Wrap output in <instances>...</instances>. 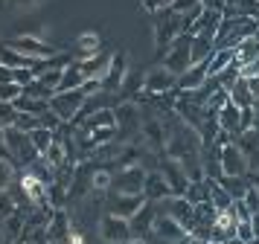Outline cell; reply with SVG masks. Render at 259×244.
<instances>
[{
	"mask_svg": "<svg viewBox=\"0 0 259 244\" xmlns=\"http://www.w3.org/2000/svg\"><path fill=\"white\" fill-rule=\"evenodd\" d=\"M26 215H29V207H21L18 212H12V215H6L3 218V241L6 244H18V238H21V232H24L26 227Z\"/></svg>",
	"mask_w": 259,
	"mask_h": 244,
	"instance_id": "cell-21",
	"label": "cell"
},
{
	"mask_svg": "<svg viewBox=\"0 0 259 244\" xmlns=\"http://www.w3.org/2000/svg\"><path fill=\"white\" fill-rule=\"evenodd\" d=\"M114 114H117V134L122 142H131V137L134 134H140V128H143V116L140 111H137V102H122L114 108Z\"/></svg>",
	"mask_w": 259,
	"mask_h": 244,
	"instance_id": "cell-7",
	"label": "cell"
},
{
	"mask_svg": "<svg viewBox=\"0 0 259 244\" xmlns=\"http://www.w3.org/2000/svg\"><path fill=\"white\" fill-rule=\"evenodd\" d=\"M47 244H61V241H47Z\"/></svg>",
	"mask_w": 259,
	"mask_h": 244,
	"instance_id": "cell-51",
	"label": "cell"
},
{
	"mask_svg": "<svg viewBox=\"0 0 259 244\" xmlns=\"http://www.w3.org/2000/svg\"><path fill=\"white\" fill-rule=\"evenodd\" d=\"M9 81H15V67L0 64V84H9Z\"/></svg>",
	"mask_w": 259,
	"mask_h": 244,
	"instance_id": "cell-44",
	"label": "cell"
},
{
	"mask_svg": "<svg viewBox=\"0 0 259 244\" xmlns=\"http://www.w3.org/2000/svg\"><path fill=\"white\" fill-rule=\"evenodd\" d=\"M233 61H236V50L233 46H219V50L207 58V76H222Z\"/></svg>",
	"mask_w": 259,
	"mask_h": 244,
	"instance_id": "cell-22",
	"label": "cell"
},
{
	"mask_svg": "<svg viewBox=\"0 0 259 244\" xmlns=\"http://www.w3.org/2000/svg\"><path fill=\"white\" fill-rule=\"evenodd\" d=\"M146 174H149V172L143 169L140 163H134V166H125V169H117L111 189H114L117 195H140L143 186H146Z\"/></svg>",
	"mask_w": 259,
	"mask_h": 244,
	"instance_id": "cell-5",
	"label": "cell"
},
{
	"mask_svg": "<svg viewBox=\"0 0 259 244\" xmlns=\"http://www.w3.org/2000/svg\"><path fill=\"white\" fill-rule=\"evenodd\" d=\"M250 224H253V232L259 235V212H253V215H250Z\"/></svg>",
	"mask_w": 259,
	"mask_h": 244,
	"instance_id": "cell-48",
	"label": "cell"
},
{
	"mask_svg": "<svg viewBox=\"0 0 259 244\" xmlns=\"http://www.w3.org/2000/svg\"><path fill=\"white\" fill-rule=\"evenodd\" d=\"M152 232L160 238L163 244H184L189 238V232L178 224L169 212H157L154 215V224H152Z\"/></svg>",
	"mask_w": 259,
	"mask_h": 244,
	"instance_id": "cell-10",
	"label": "cell"
},
{
	"mask_svg": "<svg viewBox=\"0 0 259 244\" xmlns=\"http://www.w3.org/2000/svg\"><path fill=\"white\" fill-rule=\"evenodd\" d=\"M26 244H38V241H26Z\"/></svg>",
	"mask_w": 259,
	"mask_h": 244,
	"instance_id": "cell-52",
	"label": "cell"
},
{
	"mask_svg": "<svg viewBox=\"0 0 259 244\" xmlns=\"http://www.w3.org/2000/svg\"><path fill=\"white\" fill-rule=\"evenodd\" d=\"M84 84V76H82V67H79V61L73 58L70 64L64 67V73H61V84L59 90H76V87H82ZM56 90V93H59Z\"/></svg>",
	"mask_w": 259,
	"mask_h": 244,
	"instance_id": "cell-29",
	"label": "cell"
},
{
	"mask_svg": "<svg viewBox=\"0 0 259 244\" xmlns=\"http://www.w3.org/2000/svg\"><path fill=\"white\" fill-rule=\"evenodd\" d=\"M64 244H84V232L79 230V227H73L70 235H67V241H64Z\"/></svg>",
	"mask_w": 259,
	"mask_h": 244,
	"instance_id": "cell-45",
	"label": "cell"
},
{
	"mask_svg": "<svg viewBox=\"0 0 259 244\" xmlns=\"http://www.w3.org/2000/svg\"><path fill=\"white\" fill-rule=\"evenodd\" d=\"M6 46H12L15 53H21L26 58H35V61H44V58H53L56 56V50L50 44H44L38 35H15L12 41H6Z\"/></svg>",
	"mask_w": 259,
	"mask_h": 244,
	"instance_id": "cell-9",
	"label": "cell"
},
{
	"mask_svg": "<svg viewBox=\"0 0 259 244\" xmlns=\"http://www.w3.org/2000/svg\"><path fill=\"white\" fill-rule=\"evenodd\" d=\"M12 177H15V166L9 160H3V157H0V192H3V189H9Z\"/></svg>",
	"mask_w": 259,
	"mask_h": 244,
	"instance_id": "cell-41",
	"label": "cell"
},
{
	"mask_svg": "<svg viewBox=\"0 0 259 244\" xmlns=\"http://www.w3.org/2000/svg\"><path fill=\"white\" fill-rule=\"evenodd\" d=\"M178 35H181V15H175L166 6L163 12L154 15V46H157V53H166Z\"/></svg>",
	"mask_w": 259,
	"mask_h": 244,
	"instance_id": "cell-3",
	"label": "cell"
},
{
	"mask_svg": "<svg viewBox=\"0 0 259 244\" xmlns=\"http://www.w3.org/2000/svg\"><path fill=\"white\" fill-rule=\"evenodd\" d=\"M207 79H210V76H207V61L192 64L187 73H181V76H178V87H175V90L178 93H192V90H198Z\"/></svg>",
	"mask_w": 259,
	"mask_h": 244,
	"instance_id": "cell-20",
	"label": "cell"
},
{
	"mask_svg": "<svg viewBox=\"0 0 259 244\" xmlns=\"http://www.w3.org/2000/svg\"><path fill=\"white\" fill-rule=\"evenodd\" d=\"M224 15H230V18H256L259 0H224Z\"/></svg>",
	"mask_w": 259,
	"mask_h": 244,
	"instance_id": "cell-26",
	"label": "cell"
},
{
	"mask_svg": "<svg viewBox=\"0 0 259 244\" xmlns=\"http://www.w3.org/2000/svg\"><path fill=\"white\" fill-rule=\"evenodd\" d=\"M143 195H146V201H152V204H160V201H166V198H172V186L166 183L163 172H149L146 174Z\"/></svg>",
	"mask_w": 259,
	"mask_h": 244,
	"instance_id": "cell-18",
	"label": "cell"
},
{
	"mask_svg": "<svg viewBox=\"0 0 259 244\" xmlns=\"http://www.w3.org/2000/svg\"><path fill=\"white\" fill-rule=\"evenodd\" d=\"M160 172H163L166 183L172 186V195H187V186H189V177L187 172H184V166L178 160H172V157H166L163 154V163H160Z\"/></svg>",
	"mask_w": 259,
	"mask_h": 244,
	"instance_id": "cell-14",
	"label": "cell"
},
{
	"mask_svg": "<svg viewBox=\"0 0 259 244\" xmlns=\"http://www.w3.org/2000/svg\"><path fill=\"white\" fill-rule=\"evenodd\" d=\"M163 67L172 70L175 76H181V73H187L192 67V35L181 32L169 44V50H166V56H163Z\"/></svg>",
	"mask_w": 259,
	"mask_h": 244,
	"instance_id": "cell-2",
	"label": "cell"
},
{
	"mask_svg": "<svg viewBox=\"0 0 259 244\" xmlns=\"http://www.w3.org/2000/svg\"><path fill=\"white\" fill-rule=\"evenodd\" d=\"M169 9L184 18V15H189V12L201 9V0H169Z\"/></svg>",
	"mask_w": 259,
	"mask_h": 244,
	"instance_id": "cell-37",
	"label": "cell"
},
{
	"mask_svg": "<svg viewBox=\"0 0 259 244\" xmlns=\"http://www.w3.org/2000/svg\"><path fill=\"white\" fill-rule=\"evenodd\" d=\"M212 149H219V145H212ZM219 169H222V174H227V177H247V174H250L247 157L242 154V149L236 145L233 139L219 149Z\"/></svg>",
	"mask_w": 259,
	"mask_h": 244,
	"instance_id": "cell-4",
	"label": "cell"
},
{
	"mask_svg": "<svg viewBox=\"0 0 259 244\" xmlns=\"http://www.w3.org/2000/svg\"><path fill=\"white\" fill-rule=\"evenodd\" d=\"M21 192L26 195V201L38 209H53L50 207V183L47 180H41L35 172H29L24 169L21 172Z\"/></svg>",
	"mask_w": 259,
	"mask_h": 244,
	"instance_id": "cell-8",
	"label": "cell"
},
{
	"mask_svg": "<svg viewBox=\"0 0 259 244\" xmlns=\"http://www.w3.org/2000/svg\"><path fill=\"white\" fill-rule=\"evenodd\" d=\"M125 244H149V241H146L143 235H131V238H128V241H125Z\"/></svg>",
	"mask_w": 259,
	"mask_h": 244,
	"instance_id": "cell-47",
	"label": "cell"
},
{
	"mask_svg": "<svg viewBox=\"0 0 259 244\" xmlns=\"http://www.w3.org/2000/svg\"><path fill=\"white\" fill-rule=\"evenodd\" d=\"M219 183L224 186V192L233 198V201H239V198H245V192H247V186H250V180L247 177H227V174H219L215 177Z\"/></svg>",
	"mask_w": 259,
	"mask_h": 244,
	"instance_id": "cell-31",
	"label": "cell"
},
{
	"mask_svg": "<svg viewBox=\"0 0 259 244\" xmlns=\"http://www.w3.org/2000/svg\"><path fill=\"white\" fill-rule=\"evenodd\" d=\"M15 6H29V3H35V0H12Z\"/></svg>",
	"mask_w": 259,
	"mask_h": 244,
	"instance_id": "cell-49",
	"label": "cell"
},
{
	"mask_svg": "<svg viewBox=\"0 0 259 244\" xmlns=\"http://www.w3.org/2000/svg\"><path fill=\"white\" fill-rule=\"evenodd\" d=\"M239 201L247 207V212H250V215H253V212H259V186L250 183V186H247V192H245V198H239Z\"/></svg>",
	"mask_w": 259,
	"mask_h": 244,
	"instance_id": "cell-38",
	"label": "cell"
},
{
	"mask_svg": "<svg viewBox=\"0 0 259 244\" xmlns=\"http://www.w3.org/2000/svg\"><path fill=\"white\" fill-rule=\"evenodd\" d=\"M166 212L172 215V218L184 227V230H192V224H195V207L189 204L187 198H181V195H172V198H166Z\"/></svg>",
	"mask_w": 259,
	"mask_h": 244,
	"instance_id": "cell-16",
	"label": "cell"
},
{
	"mask_svg": "<svg viewBox=\"0 0 259 244\" xmlns=\"http://www.w3.org/2000/svg\"><path fill=\"white\" fill-rule=\"evenodd\" d=\"M3 244H6V241H3Z\"/></svg>",
	"mask_w": 259,
	"mask_h": 244,
	"instance_id": "cell-54",
	"label": "cell"
},
{
	"mask_svg": "<svg viewBox=\"0 0 259 244\" xmlns=\"http://www.w3.org/2000/svg\"><path fill=\"white\" fill-rule=\"evenodd\" d=\"M96 53H102V38H99V32H82L79 38H76V50H73V58H91L96 56Z\"/></svg>",
	"mask_w": 259,
	"mask_h": 244,
	"instance_id": "cell-23",
	"label": "cell"
},
{
	"mask_svg": "<svg viewBox=\"0 0 259 244\" xmlns=\"http://www.w3.org/2000/svg\"><path fill=\"white\" fill-rule=\"evenodd\" d=\"M24 96V84L9 81V84H0V102H18Z\"/></svg>",
	"mask_w": 259,
	"mask_h": 244,
	"instance_id": "cell-35",
	"label": "cell"
},
{
	"mask_svg": "<svg viewBox=\"0 0 259 244\" xmlns=\"http://www.w3.org/2000/svg\"><path fill=\"white\" fill-rule=\"evenodd\" d=\"M53 137H56V131H50V128H35V131H29V139H32V145L38 149V154H44V151L50 149V142H53Z\"/></svg>",
	"mask_w": 259,
	"mask_h": 244,
	"instance_id": "cell-34",
	"label": "cell"
},
{
	"mask_svg": "<svg viewBox=\"0 0 259 244\" xmlns=\"http://www.w3.org/2000/svg\"><path fill=\"white\" fill-rule=\"evenodd\" d=\"M207 183H210V201L215 209H227L230 204H233V198L224 192V186L219 183V180H212V177H207Z\"/></svg>",
	"mask_w": 259,
	"mask_h": 244,
	"instance_id": "cell-33",
	"label": "cell"
},
{
	"mask_svg": "<svg viewBox=\"0 0 259 244\" xmlns=\"http://www.w3.org/2000/svg\"><path fill=\"white\" fill-rule=\"evenodd\" d=\"M236 64H239V70L245 67V64H253V61H259V38L256 35H250V38H245L242 44H236Z\"/></svg>",
	"mask_w": 259,
	"mask_h": 244,
	"instance_id": "cell-25",
	"label": "cell"
},
{
	"mask_svg": "<svg viewBox=\"0 0 259 244\" xmlns=\"http://www.w3.org/2000/svg\"><path fill=\"white\" fill-rule=\"evenodd\" d=\"M111 50H102V53H96V56H91V58H76L79 61V67H82V76H84V81L88 79H105V73H108V64H111Z\"/></svg>",
	"mask_w": 259,
	"mask_h": 244,
	"instance_id": "cell-17",
	"label": "cell"
},
{
	"mask_svg": "<svg viewBox=\"0 0 259 244\" xmlns=\"http://www.w3.org/2000/svg\"><path fill=\"white\" fill-rule=\"evenodd\" d=\"M157 204H152V201H146V207L134 215V218L128 221L131 224V235H146V232L152 230V224H154V215H157Z\"/></svg>",
	"mask_w": 259,
	"mask_h": 244,
	"instance_id": "cell-24",
	"label": "cell"
},
{
	"mask_svg": "<svg viewBox=\"0 0 259 244\" xmlns=\"http://www.w3.org/2000/svg\"><path fill=\"white\" fill-rule=\"evenodd\" d=\"M224 244H245V241H239V238H236V235H233V238H227V241H224Z\"/></svg>",
	"mask_w": 259,
	"mask_h": 244,
	"instance_id": "cell-50",
	"label": "cell"
},
{
	"mask_svg": "<svg viewBox=\"0 0 259 244\" xmlns=\"http://www.w3.org/2000/svg\"><path fill=\"white\" fill-rule=\"evenodd\" d=\"M99 235H102V241H108V244H125L131 238L128 218H119L114 212L102 215V221H99Z\"/></svg>",
	"mask_w": 259,
	"mask_h": 244,
	"instance_id": "cell-11",
	"label": "cell"
},
{
	"mask_svg": "<svg viewBox=\"0 0 259 244\" xmlns=\"http://www.w3.org/2000/svg\"><path fill=\"white\" fill-rule=\"evenodd\" d=\"M146 207V195H117V192H114V195H111V209H108V212H114V215H119V218H134V215H137V212H140V209Z\"/></svg>",
	"mask_w": 259,
	"mask_h": 244,
	"instance_id": "cell-15",
	"label": "cell"
},
{
	"mask_svg": "<svg viewBox=\"0 0 259 244\" xmlns=\"http://www.w3.org/2000/svg\"><path fill=\"white\" fill-rule=\"evenodd\" d=\"M215 119H219V128H222V131H227V134H239V119H242V108H236L233 102H227L222 108V111H219V116H215Z\"/></svg>",
	"mask_w": 259,
	"mask_h": 244,
	"instance_id": "cell-27",
	"label": "cell"
},
{
	"mask_svg": "<svg viewBox=\"0 0 259 244\" xmlns=\"http://www.w3.org/2000/svg\"><path fill=\"white\" fill-rule=\"evenodd\" d=\"M84 102H88V93L82 87H76V90H59L50 96V111L59 116L64 125H70L73 119H76V114L82 111Z\"/></svg>",
	"mask_w": 259,
	"mask_h": 244,
	"instance_id": "cell-1",
	"label": "cell"
},
{
	"mask_svg": "<svg viewBox=\"0 0 259 244\" xmlns=\"http://www.w3.org/2000/svg\"><path fill=\"white\" fill-rule=\"evenodd\" d=\"M140 6L149 12V15H157V12H163L166 6H169V0H140Z\"/></svg>",
	"mask_w": 259,
	"mask_h": 244,
	"instance_id": "cell-43",
	"label": "cell"
},
{
	"mask_svg": "<svg viewBox=\"0 0 259 244\" xmlns=\"http://www.w3.org/2000/svg\"><path fill=\"white\" fill-rule=\"evenodd\" d=\"M18 204H15V198L9 195V189H3L0 192V218H6V215H12V212H18Z\"/></svg>",
	"mask_w": 259,
	"mask_h": 244,
	"instance_id": "cell-39",
	"label": "cell"
},
{
	"mask_svg": "<svg viewBox=\"0 0 259 244\" xmlns=\"http://www.w3.org/2000/svg\"><path fill=\"white\" fill-rule=\"evenodd\" d=\"M21 114H32V116H44L50 114V99H35V96H21L18 102H12Z\"/></svg>",
	"mask_w": 259,
	"mask_h": 244,
	"instance_id": "cell-28",
	"label": "cell"
},
{
	"mask_svg": "<svg viewBox=\"0 0 259 244\" xmlns=\"http://www.w3.org/2000/svg\"><path fill=\"white\" fill-rule=\"evenodd\" d=\"M227 93H230V102H233L236 108H253V93H250V87H247V79L239 76Z\"/></svg>",
	"mask_w": 259,
	"mask_h": 244,
	"instance_id": "cell-30",
	"label": "cell"
},
{
	"mask_svg": "<svg viewBox=\"0 0 259 244\" xmlns=\"http://www.w3.org/2000/svg\"><path fill=\"white\" fill-rule=\"evenodd\" d=\"M111 183H114V169L111 166H96L94 177H91V189L94 192H108Z\"/></svg>",
	"mask_w": 259,
	"mask_h": 244,
	"instance_id": "cell-32",
	"label": "cell"
},
{
	"mask_svg": "<svg viewBox=\"0 0 259 244\" xmlns=\"http://www.w3.org/2000/svg\"><path fill=\"white\" fill-rule=\"evenodd\" d=\"M247 87H250V93H253V102H259V76L247 79Z\"/></svg>",
	"mask_w": 259,
	"mask_h": 244,
	"instance_id": "cell-46",
	"label": "cell"
},
{
	"mask_svg": "<svg viewBox=\"0 0 259 244\" xmlns=\"http://www.w3.org/2000/svg\"><path fill=\"white\" fill-rule=\"evenodd\" d=\"M15 128H21V131H35V128H41V116H32V114H18V122H15Z\"/></svg>",
	"mask_w": 259,
	"mask_h": 244,
	"instance_id": "cell-40",
	"label": "cell"
},
{
	"mask_svg": "<svg viewBox=\"0 0 259 244\" xmlns=\"http://www.w3.org/2000/svg\"><path fill=\"white\" fill-rule=\"evenodd\" d=\"M73 224L67 218V209H53V215L47 221V241H67V235H70Z\"/></svg>",
	"mask_w": 259,
	"mask_h": 244,
	"instance_id": "cell-19",
	"label": "cell"
},
{
	"mask_svg": "<svg viewBox=\"0 0 259 244\" xmlns=\"http://www.w3.org/2000/svg\"><path fill=\"white\" fill-rule=\"evenodd\" d=\"M175 87H178V76L160 64V67H152L143 76V93L140 96H163V93L175 90ZM134 99H137V96H134ZM134 99H131V102H134Z\"/></svg>",
	"mask_w": 259,
	"mask_h": 244,
	"instance_id": "cell-6",
	"label": "cell"
},
{
	"mask_svg": "<svg viewBox=\"0 0 259 244\" xmlns=\"http://www.w3.org/2000/svg\"><path fill=\"white\" fill-rule=\"evenodd\" d=\"M236 238H239V241H245V244H250L253 238H256L253 224H250V221H239V227H236Z\"/></svg>",
	"mask_w": 259,
	"mask_h": 244,
	"instance_id": "cell-42",
	"label": "cell"
},
{
	"mask_svg": "<svg viewBox=\"0 0 259 244\" xmlns=\"http://www.w3.org/2000/svg\"><path fill=\"white\" fill-rule=\"evenodd\" d=\"M18 108H15L12 102H0V125L3 128H12L15 122H18Z\"/></svg>",
	"mask_w": 259,
	"mask_h": 244,
	"instance_id": "cell-36",
	"label": "cell"
},
{
	"mask_svg": "<svg viewBox=\"0 0 259 244\" xmlns=\"http://www.w3.org/2000/svg\"><path fill=\"white\" fill-rule=\"evenodd\" d=\"M125 76H128V53H122V50H119V53L111 56L108 73H105V79H102V90H105V93H117L119 87H122Z\"/></svg>",
	"mask_w": 259,
	"mask_h": 244,
	"instance_id": "cell-12",
	"label": "cell"
},
{
	"mask_svg": "<svg viewBox=\"0 0 259 244\" xmlns=\"http://www.w3.org/2000/svg\"><path fill=\"white\" fill-rule=\"evenodd\" d=\"M140 137H143V142H146L149 149L166 154V139H169V137H166V125L157 119V116H146V119H143Z\"/></svg>",
	"mask_w": 259,
	"mask_h": 244,
	"instance_id": "cell-13",
	"label": "cell"
},
{
	"mask_svg": "<svg viewBox=\"0 0 259 244\" xmlns=\"http://www.w3.org/2000/svg\"><path fill=\"white\" fill-rule=\"evenodd\" d=\"M256 38H259V29H256Z\"/></svg>",
	"mask_w": 259,
	"mask_h": 244,
	"instance_id": "cell-53",
	"label": "cell"
}]
</instances>
